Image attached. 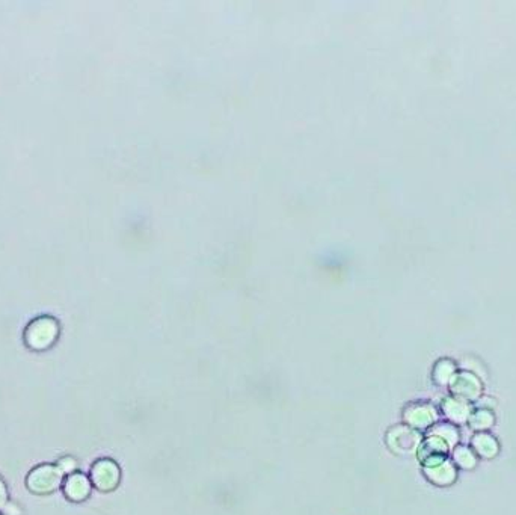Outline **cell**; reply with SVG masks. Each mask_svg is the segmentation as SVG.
<instances>
[{"mask_svg":"<svg viewBox=\"0 0 516 515\" xmlns=\"http://www.w3.org/2000/svg\"><path fill=\"white\" fill-rule=\"evenodd\" d=\"M445 410H447V414L455 420H464L468 412V408L460 402H458V408H456V401H450L447 407H445Z\"/></svg>","mask_w":516,"mask_h":515,"instance_id":"10","label":"cell"},{"mask_svg":"<svg viewBox=\"0 0 516 515\" xmlns=\"http://www.w3.org/2000/svg\"><path fill=\"white\" fill-rule=\"evenodd\" d=\"M453 390H455L456 395L460 397H475L479 395L480 386L470 375H460V377L456 378V381L453 382Z\"/></svg>","mask_w":516,"mask_h":515,"instance_id":"7","label":"cell"},{"mask_svg":"<svg viewBox=\"0 0 516 515\" xmlns=\"http://www.w3.org/2000/svg\"><path fill=\"white\" fill-rule=\"evenodd\" d=\"M456 459H458L459 464L462 465V467H473L474 465V458L471 455V452L468 450V449H465V448L459 449L456 452Z\"/></svg>","mask_w":516,"mask_h":515,"instance_id":"11","label":"cell"},{"mask_svg":"<svg viewBox=\"0 0 516 515\" xmlns=\"http://www.w3.org/2000/svg\"><path fill=\"white\" fill-rule=\"evenodd\" d=\"M426 473L430 479L436 483H450L453 479H455V470L449 463H441L433 467H427Z\"/></svg>","mask_w":516,"mask_h":515,"instance_id":"8","label":"cell"},{"mask_svg":"<svg viewBox=\"0 0 516 515\" xmlns=\"http://www.w3.org/2000/svg\"><path fill=\"white\" fill-rule=\"evenodd\" d=\"M474 441H475V448H477V450H479L482 455H484V456L495 455V450H497L495 440H492L491 437H488V435H480V437H477V439H475Z\"/></svg>","mask_w":516,"mask_h":515,"instance_id":"9","label":"cell"},{"mask_svg":"<svg viewBox=\"0 0 516 515\" xmlns=\"http://www.w3.org/2000/svg\"><path fill=\"white\" fill-rule=\"evenodd\" d=\"M447 452V444H445L444 439H433L427 440L420 449V459L426 464V467H433L444 463V454Z\"/></svg>","mask_w":516,"mask_h":515,"instance_id":"4","label":"cell"},{"mask_svg":"<svg viewBox=\"0 0 516 515\" xmlns=\"http://www.w3.org/2000/svg\"><path fill=\"white\" fill-rule=\"evenodd\" d=\"M89 491H91V485L85 476L82 474L69 476V479L67 481V485H65V493L69 498L82 501V498H85L89 494Z\"/></svg>","mask_w":516,"mask_h":515,"instance_id":"6","label":"cell"},{"mask_svg":"<svg viewBox=\"0 0 516 515\" xmlns=\"http://www.w3.org/2000/svg\"><path fill=\"white\" fill-rule=\"evenodd\" d=\"M406 421L413 428H426L435 420V412L427 405H413L405 412Z\"/></svg>","mask_w":516,"mask_h":515,"instance_id":"5","label":"cell"},{"mask_svg":"<svg viewBox=\"0 0 516 515\" xmlns=\"http://www.w3.org/2000/svg\"><path fill=\"white\" fill-rule=\"evenodd\" d=\"M3 502H5V488L2 485V482H0V506L3 505Z\"/></svg>","mask_w":516,"mask_h":515,"instance_id":"12","label":"cell"},{"mask_svg":"<svg viewBox=\"0 0 516 515\" xmlns=\"http://www.w3.org/2000/svg\"><path fill=\"white\" fill-rule=\"evenodd\" d=\"M61 482V472L53 467H40L29 476L28 485L35 493H47L53 491Z\"/></svg>","mask_w":516,"mask_h":515,"instance_id":"3","label":"cell"},{"mask_svg":"<svg viewBox=\"0 0 516 515\" xmlns=\"http://www.w3.org/2000/svg\"><path fill=\"white\" fill-rule=\"evenodd\" d=\"M388 448L398 455H408L417 449L420 443V435L416 429L397 426L393 428L387 435Z\"/></svg>","mask_w":516,"mask_h":515,"instance_id":"1","label":"cell"},{"mask_svg":"<svg viewBox=\"0 0 516 515\" xmlns=\"http://www.w3.org/2000/svg\"><path fill=\"white\" fill-rule=\"evenodd\" d=\"M120 468L114 461L103 459L92 468V482L100 491H111L120 483Z\"/></svg>","mask_w":516,"mask_h":515,"instance_id":"2","label":"cell"}]
</instances>
